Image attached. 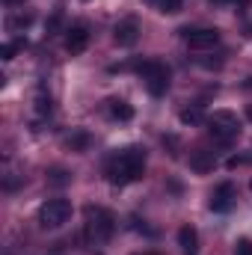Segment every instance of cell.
Returning a JSON list of instances; mask_svg holds the SVG:
<instances>
[{
    "label": "cell",
    "mask_w": 252,
    "mask_h": 255,
    "mask_svg": "<svg viewBox=\"0 0 252 255\" xmlns=\"http://www.w3.org/2000/svg\"><path fill=\"white\" fill-rule=\"evenodd\" d=\"M136 71L142 74L145 89L151 95H163L169 89V68L160 63V60H142V63H136Z\"/></svg>",
    "instance_id": "277c9868"
},
{
    "label": "cell",
    "mask_w": 252,
    "mask_h": 255,
    "mask_svg": "<svg viewBox=\"0 0 252 255\" xmlns=\"http://www.w3.org/2000/svg\"><path fill=\"white\" fill-rule=\"evenodd\" d=\"M57 27H60V15H54V18H51V21H48V30H51V33H54V30H57Z\"/></svg>",
    "instance_id": "44dd1931"
},
{
    "label": "cell",
    "mask_w": 252,
    "mask_h": 255,
    "mask_svg": "<svg viewBox=\"0 0 252 255\" xmlns=\"http://www.w3.org/2000/svg\"><path fill=\"white\" fill-rule=\"evenodd\" d=\"M160 12H166V15H172V12H178L181 9V0H151Z\"/></svg>",
    "instance_id": "2e32d148"
},
{
    "label": "cell",
    "mask_w": 252,
    "mask_h": 255,
    "mask_svg": "<svg viewBox=\"0 0 252 255\" xmlns=\"http://www.w3.org/2000/svg\"><path fill=\"white\" fill-rule=\"evenodd\" d=\"M235 205V184H220L217 190L211 193V211H217V214H226L229 208Z\"/></svg>",
    "instance_id": "9c48e42d"
},
{
    "label": "cell",
    "mask_w": 252,
    "mask_h": 255,
    "mask_svg": "<svg viewBox=\"0 0 252 255\" xmlns=\"http://www.w3.org/2000/svg\"><path fill=\"white\" fill-rule=\"evenodd\" d=\"M65 181H68V175L63 169H51V184H65Z\"/></svg>",
    "instance_id": "ffe728a7"
},
{
    "label": "cell",
    "mask_w": 252,
    "mask_h": 255,
    "mask_svg": "<svg viewBox=\"0 0 252 255\" xmlns=\"http://www.w3.org/2000/svg\"><path fill=\"white\" fill-rule=\"evenodd\" d=\"M65 145H68L71 151H86V145H89V133H86V130H74L71 136H65Z\"/></svg>",
    "instance_id": "4fadbf2b"
},
{
    "label": "cell",
    "mask_w": 252,
    "mask_h": 255,
    "mask_svg": "<svg viewBox=\"0 0 252 255\" xmlns=\"http://www.w3.org/2000/svg\"><path fill=\"white\" fill-rule=\"evenodd\" d=\"M104 172H107V181L116 184V187H125L142 178L145 172V151L136 148V145H127L122 151H113L104 163Z\"/></svg>",
    "instance_id": "6da1fadb"
},
{
    "label": "cell",
    "mask_w": 252,
    "mask_h": 255,
    "mask_svg": "<svg viewBox=\"0 0 252 255\" xmlns=\"http://www.w3.org/2000/svg\"><path fill=\"white\" fill-rule=\"evenodd\" d=\"M250 119H252V107H250Z\"/></svg>",
    "instance_id": "cb8c5ba5"
},
{
    "label": "cell",
    "mask_w": 252,
    "mask_h": 255,
    "mask_svg": "<svg viewBox=\"0 0 252 255\" xmlns=\"http://www.w3.org/2000/svg\"><path fill=\"white\" fill-rule=\"evenodd\" d=\"M113 42H116L119 48H133V45L139 42V24H136L133 18L119 21V24L113 27Z\"/></svg>",
    "instance_id": "52a82bcc"
},
{
    "label": "cell",
    "mask_w": 252,
    "mask_h": 255,
    "mask_svg": "<svg viewBox=\"0 0 252 255\" xmlns=\"http://www.w3.org/2000/svg\"><path fill=\"white\" fill-rule=\"evenodd\" d=\"M83 214H86V235H89L92 241L104 244V241H110V238H113V232H116V220H113V214H110V211L89 205Z\"/></svg>",
    "instance_id": "7a4b0ae2"
},
{
    "label": "cell",
    "mask_w": 252,
    "mask_h": 255,
    "mask_svg": "<svg viewBox=\"0 0 252 255\" xmlns=\"http://www.w3.org/2000/svg\"><path fill=\"white\" fill-rule=\"evenodd\" d=\"M178 247L187 255H193L199 250V232H196L193 226H181V229H178Z\"/></svg>",
    "instance_id": "8fae6325"
},
{
    "label": "cell",
    "mask_w": 252,
    "mask_h": 255,
    "mask_svg": "<svg viewBox=\"0 0 252 255\" xmlns=\"http://www.w3.org/2000/svg\"><path fill=\"white\" fill-rule=\"evenodd\" d=\"M71 217V202L68 199H48L39 208V226L42 229H60Z\"/></svg>",
    "instance_id": "5b68a950"
},
{
    "label": "cell",
    "mask_w": 252,
    "mask_h": 255,
    "mask_svg": "<svg viewBox=\"0 0 252 255\" xmlns=\"http://www.w3.org/2000/svg\"><path fill=\"white\" fill-rule=\"evenodd\" d=\"M21 45H24V42H9V45H3V48H0V57H3V60H15V54H18Z\"/></svg>",
    "instance_id": "ac0fdd59"
},
{
    "label": "cell",
    "mask_w": 252,
    "mask_h": 255,
    "mask_svg": "<svg viewBox=\"0 0 252 255\" xmlns=\"http://www.w3.org/2000/svg\"><path fill=\"white\" fill-rule=\"evenodd\" d=\"M142 255H157V253H142Z\"/></svg>",
    "instance_id": "603a6c76"
},
{
    "label": "cell",
    "mask_w": 252,
    "mask_h": 255,
    "mask_svg": "<svg viewBox=\"0 0 252 255\" xmlns=\"http://www.w3.org/2000/svg\"><path fill=\"white\" fill-rule=\"evenodd\" d=\"M36 113H39V116L51 113V95H45V92H39V95H36Z\"/></svg>",
    "instance_id": "e0dca14e"
},
{
    "label": "cell",
    "mask_w": 252,
    "mask_h": 255,
    "mask_svg": "<svg viewBox=\"0 0 252 255\" xmlns=\"http://www.w3.org/2000/svg\"><path fill=\"white\" fill-rule=\"evenodd\" d=\"M181 36L193 51H208L220 42V30H214V27H193V30L187 27V30H181Z\"/></svg>",
    "instance_id": "8992f818"
},
{
    "label": "cell",
    "mask_w": 252,
    "mask_h": 255,
    "mask_svg": "<svg viewBox=\"0 0 252 255\" xmlns=\"http://www.w3.org/2000/svg\"><path fill=\"white\" fill-rule=\"evenodd\" d=\"M214 166H217L214 151H193V154H190V169H193V172L205 175V172H214Z\"/></svg>",
    "instance_id": "30bf717a"
},
{
    "label": "cell",
    "mask_w": 252,
    "mask_h": 255,
    "mask_svg": "<svg viewBox=\"0 0 252 255\" xmlns=\"http://www.w3.org/2000/svg\"><path fill=\"white\" fill-rule=\"evenodd\" d=\"M30 21H33L30 12H18V15H12V18L6 21V27H9V30H24V27H30Z\"/></svg>",
    "instance_id": "9a60e30c"
},
{
    "label": "cell",
    "mask_w": 252,
    "mask_h": 255,
    "mask_svg": "<svg viewBox=\"0 0 252 255\" xmlns=\"http://www.w3.org/2000/svg\"><path fill=\"white\" fill-rule=\"evenodd\" d=\"M86 45H89V30H86L83 24H74V27L65 33V51H68L71 57H77V54L86 51Z\"/></svg>",
    "instance_id": "ba28073f"
},
{
    "label": "cell",
    "mask_w": 252,
    "mask_h": 255,
    "mask_svg": "<svg viewBox=\"0 0 252 255\" xmlns=\"http://www.w3.org/2000/svg\"><path fill=\"white\" fill-rule=\"evenodd\" d=\"M235 255H252V241H250V238L238 241V247H235Z\"/></svg>",
    "instance_id": "d6986e66"
},
{
    "label": "cell",
    "mask_w": 252,
    "mask_h": 255,
    "mask_svg": "<svg viewBox=\"0 0 252 255\" xmlns=\"http://www.w3.org/2000/svg\"><path fill=\"white\" fill-rule=\"evenodd\" d=\"M244 89H252V77H247V83H244Z\"/></svg>",
    "instance_id": "7402d4cb"
},
{
    "label": "cell",
    "mask_w": 252,
    "mask_h": 255,
    "mask_svg": "<svg viewBox=\"0 0 252 255\" xmlns=\"http://www.w3.org/2000/svg\"><path fill=\"white\" fill-rule=\"evenodd\" d=\"M178 119H181L184 125H202V122H205V113H202L199 107H184V110L178 113Z\"/></svg>",
    "instance_id": "5bb4252c"
},
{
    "label": "cell",
    "mask_w": 252,
    "mask_h": 255,
    "mask_svg": "<svg viewBox=\"0 0 252 255\" xmlns=\"http://www.w3.org/2000/svg\"><path fill=\"white\" fill-rule=\"evenodd\" d=\"M110 116L119 119V122H130V119H133V107H130L127 101H122V98H113V101H110Z\"/></svg>",
    "instance_id": "7c38bea8"
},
{
    "label": "cell",
    "mask_w": 252,
    "mask_h": 255,
    "mask_svg": "<svg viewBox=\"0 0 252 255\" xmlns=\"http://www.w3.org/2000/svg\"><path fill=\"white\" fill-rule=\"evenodd\" d=\"M208 133H211V139L214 142H220V145H229L238 133H241V122H238V116L232 113V110H214V116L208 119Z\"/></svg>",
    "instance_id": "3957f363"
}]
</instances>
